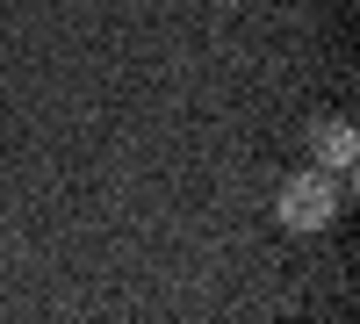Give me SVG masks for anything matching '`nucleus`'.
Here are the masks:
<instances>
[{"instance_id": "2", "label": "nucleus", "mask_w": 360, "mask_h": 324, "mask_svg": "<svg viewBox=\"0 0 360 324\" xmlns=\"http://www.w3.org/2000/svg\"><path fill=\"white\" fill-rule=\"evenodd\" d=\"M353 152H360V137H353L346 115L317 123V166H324V173H346V181H353Z\"/></svg>"}, {"instance_id": "1", "label": "nucleus", "mask_w": 360, "mask_h": 324, "mask_svg": "<svg viewBox=\"0 0 360 324\" xmlns=\"http://www.w3.org/2000/svg\"><path fill=\"white\" fill-rule=\"evenodd\" d=\"M346 209V173H324V166H303V173H288L281 195H274V216L288 231H324Z\"/></svg>"}]
</instances>
